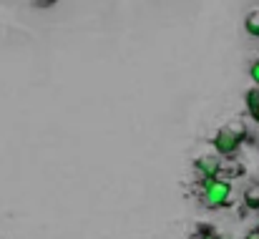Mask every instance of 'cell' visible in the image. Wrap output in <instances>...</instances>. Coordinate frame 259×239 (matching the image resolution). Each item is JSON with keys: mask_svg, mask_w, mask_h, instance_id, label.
Returning a JSON list of instances; mask_svg holds the SVG:
<instances>
[{"mask_svg": "<svg viewBox=\"0 0 259 239\" xmlns=\"http://www.w3.org/2000/svg\"><path fill=\"white\" fill-rule=\"evenodd\" d=\"M247 136H249L247 126H244L242 121H232V124L222 126V129L214 134L211 146H214V151H217L222 159H237V154H239L242 144L247 141Z\"/></svg>", "mask_w": 259, "mask_h": 239, "instance_id": "cell-1", "label": "cell"}, {"mask_svg": "<svg viewBox=\"0 0 259 239\" xmlns=\"http://www.w3.org/2000/svg\"><path fill=\"white\" fill-rule=\"evenodd\" d=\"M196 191H199V202L206 209H227L234 202L232 181H224V179H204Z\"/></svg>", "mask_w": 259, "mask_h": 239, "instance_id": "cell-2", "label": "cell"}, {"mask_svg": "<svg viewBox=\"0 0 259 239\" xmlns=\"http://www.w3.org/2000/svg\"><path fill=\"white\" fill-rule=\"evenodd\" d=\"M222 156L219 154H201L194 159V171L199 174V179H219V171H222Z\"/></svg>", "mask_w": 259, "mask_h": 239, "instance_id": "cell-3", "label": "cell"}, {"mask_svg": "<svg viewBox=\"0 0 259 239\" xmlns=\"http://www.w3.org/2000/svg\"><path fill=\"white\" fill-rule=\"evenodd\" d=\"M244 164L237 159H224L222 161V171H219V179L224 181H234V179H242L244 176Z\"/></svg>", "mask_w": 259, "mask_h": 239, "instance_id": "cell-4", "label": "cell"}, {"mask_svg": "<svg viewBox=\"0 0 259 239\" xmlns=\"http://www.w3.org/2000/svg\"><path fill=\"white\" fill-rule=\"evenodd\" d=\"M244 106H247L249 116H252V118L259 124V86L249 88V91L244 93Z\"/></svg>", "mask_w": 259, "mask_h": 239, "instance_id": "cell-5", "label": "cell"}, {"mask_svg": "<svg viewBox=\"0 0 259 239\" xmlns=\"http://www.w3.org/2000/svg\"><path fill=\"white\" fill-rule=\"evenodd\" d=\"M247 212H259V184H252L244 189V196H242Z\"/></svg>", "mask_w": 259, "mask_h": 239, "instance_id": "cell-6", "label": "cell"}, {"mask_svg": "<svg viewBox=\"0 0 259 239\" xmlns=\"http://www.w3.org/2000/svg\"><path fill=\"white\" fill-rule=\"evenodd\" d=\"M244 30H247L252 38H259V10L247 13V18H244Z\"/></svg>", "mask_w": 259, "mask_h": 239, "instance_id": "cell-7", "label": "cell"}, {"mask_svg": "<svg viewBox=\"0 0 259 239\" xmlns=\"http://www.w3.org/2000/svg\"><path fill=\"white\" fill-rule=\"evenodd\" d=\"M249 78H252V83H254V86H259V58L249 63Z\"/></svg>", "mask_w": 259, "mask_h": 239, "instance_id": "cell-8", "label": "cell"}, {"mask_svg": "<svg viewBox=\"0 0 259 239\" xmlns=\"http://www.w3.org/2000/svg\"><path fill=\"white\" fill-rule=\"evenodd\" d=\"M58 0H30V5L33 8H38V10H48V8H53Z\"/></svg>", "mask_w": 259, "mask_h": 239, "instance_id": "cell-9", "label": "cell"}, {"mask_svg": "<svg viewBox=\"0 0 259 239\" xmlns=\"http://www.w3.org/2000/svg\"><path fill=\"white\" fill-rule=\"evenodd\" d=\"M244 239H259V229L254 227V229H249L247 234H244Z\"/></svg>", "mask_w": 259, "mask_h": 239, "instance_id": "cell-10", "label": "cell"}, {"mask_svg": "<svg viewBox=\"0 0 259 239\" xmlns=\"http://www.w3.org/2000/svg\"><path fill=\"white\" fill-rule=\"evenodd\" d=\"M206 239H232V237H224V234H211V237H206Z\"/></svg>", "mask_w": 259, "mask_h": 239, "instance_id": "cell-11", "label": "cell"}, {"mask_svg": "<svg viewBox=\"0 0 259 239\" xmlns=\"http://www.w3.org/2000/svg\"><path fill=\"white\" fill-rule=\"evenodd\" d=\"M257 229H259V219H257Z\"/></svg>", "mask_w": 259, "mask_h": 239, "instance_id": "cell-12", "label": "cell"}]
</instances>
